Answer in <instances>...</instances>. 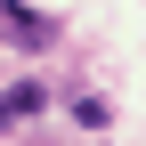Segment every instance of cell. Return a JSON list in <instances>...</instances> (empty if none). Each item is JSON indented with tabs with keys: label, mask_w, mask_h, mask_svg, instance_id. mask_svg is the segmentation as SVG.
<instances>
[{
	"label": "cell",
	"mask_w": 146,
	"mask_h": 146,
	"mask_svg": "<svg viewBox=\"0 0 146 146\" xmlns=\"http://www.w3.org/2000/svg\"><path fill=\"white\" fill-rule=\"evenodd\" d=\"M0 33L25 41V49H49V41H57V25H49L41 8H25V0H0Z\"/></svg>",
	"instance_id": "cell-1"
},
{
	"label": "cell",
	"mask_w": 146,
	"mask_h": 146,
	"mask_svg": "<svg viewBox=\"0 0 146 146\" xmlns=\"http://www.w3.org/2000/svg\"><path fill=\"white\" fill-rule=\"evenodd\" d=\"M8 122H16V106H8V98H0V130H8Z\"/></svg>",
	"instance_id": "cell-2"
}]
</instances>
